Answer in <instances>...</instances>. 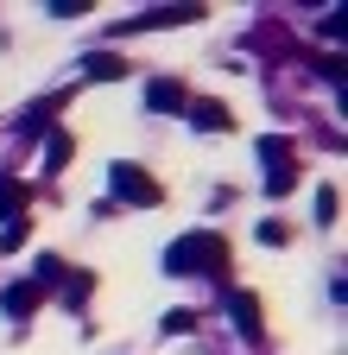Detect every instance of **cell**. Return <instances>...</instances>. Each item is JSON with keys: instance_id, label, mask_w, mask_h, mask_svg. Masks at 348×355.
I'll use <instances>...</instances> for the list:
<instances>
[{"instance_id": "cell-1", "label": "cell", "mask_w": 348, "mask_h": 355, "mask_svg": "<svg viewBox=\"0 0 348 355\" xmlns=\"http://www.w3.org/2000/svg\"><path fill=\"white\" fill-rule=\"evenodd\" d=\"M165 273H228V241L215 229H190L165 248Z\"/></svg>"}, {"instance_id": "cell-2", "label": "cell", "mask_w": 348, "mask_h": 355, "mask_svg": "<svg viewBox=\"0 0 348 355\" xmlns=\"http://www.w3.org/2000/svg\"><path fill=\"white\" fill-rule=\"evenodd\" d=\"M108 184H114L120 203H134V209H158V203H165V184H158L146 165H134V159H120V165L108 171Z\"/></svg>"}, {"instance_id": "cell-3", "label": "cell", "mask_w": 348, "mask_h": 355, "mask_svg": "<svg viewBox=\"0 0 348 355\" xmlns=\"http://www.w3.org/2000/svg\"><path fill=\"white\" fill-rule=\"evenodd\" d=\"M259 159H266V191H273V197H285V191L297 184L291 140H285V133H266V140H259Z\"/></svg>"}, {"instance_id": "cell-4", "label": "cell", "mask_w": 348, "mask_h": 355, "mask_svg": "<svg viewBox=\"0 0 348 355\" xmlns=\"http://www.w3.org/2000/svg\"><path fill=\"white\" fill-rule=\"evenodd\" d=\"M146 108H152V114H165V108L178 114V108H190V96H184L178 76H152V83H146Z\"/></svg>"}, {"instance_id": "cell-5", "label": "cell", "mask_w": 348, "mask_h": 355, "mask_svg": "<svg viewBox=\"0 0 348 355\" xmlns=\"http://www.w3.org/2000/svg\"><path fill=\"white\" fill-rule=\"evenodd\" d=\"M190 19H203V7H152V13H140L127 32H158V26H190Z\"/></svg>"}, {"instance_id": "cell-6", "label": "cell", "mask_w": 348, "mask_h": 355, "mask_svg": "<svg viewBox=\"0 0 348 355\" xmlns=\"http://www.w3.org/2000/svg\"><path fill=\"white\" fill-rule=\"evenodd\" d=\"M19 216H26V184H19V171H0V229Z\"/></svg>"}, {"instance_id": "cell-7", "label": "cell", "mask_w": 348, "mask_h": 355, "mask_svg": "<svg viewBox=\"0 0 348 355\" xmlns=\"http://www.w3.org/2000/svg\"><path fill=\"white\" fill-rule=\"evenodd\" d=\"M228 311H235V330L247 343H259V298L253 292H228Z\"/></svg>"}, {"instance_id": "cell-8", "label": "cell", "mask_w": 348, "mask_h": 355, "mask_svg": "<svg viewBox=\"0 0 348 355\" xmlns=\"http://www.w3.org/2000/svg\"><path fill=\"white\" fill-rule=\"evenodd\" d=\"M38 304H45V292H38L32 279H26V286H7V292H0V311H7V318H32Z\"/></svg>"}, {"instance_id": "cell-9", "label": "cell", "mask_w": 348, "mask_h": 355, "mask_svg": "<svg viewBox=\"0 0 348 355\" xmlns=\"http://www.w3.org/2000/svg\"><path fill=\"white\" fill-rule=\"evenodd\" d=\"M190 127H196V133H228L235 114H228L222 102H190Z\"/></svg>"}, {"instance_id": "cell-10", "label": "cell", "mask_w": 348, "mask_h": 355, "mask_svg": "<svg viewBox=\"0 0 348 355\" xmlns=\"http://www.w3.org/2000/svg\"><path fill=\"white\" fill-rule=\"evenodd\" d=\"M82 76L114 83V76H127V58H120V51H89V58H82Z\"/></svg>"}, {"instance_id": "cell-11", "label": "cell", "mask_w": 348, "mask_h": 355, "mask_svg": "<svg viewBox=\"0 0 348 355\" xmlns=\"http://www.w3.org/2000/svg\"><path fill=\"white\" fill-rule=\"evenodd\" d=\"M70 153H76V146H70V133H64V127H51V140H45V171H64V165H70Z\"/></svg>"}, {"instance_id": "cell-12", "label": "cell", "mask_w": 348, "mask_h": 355, "mask_svg": "<svg viewBox=\"0 0 348 355\" xmlns=\"http://www.w3.org/2000/svg\"><path fill=\"white\" fill-rule=\"evenodd\" d=\"M57 279H64V260H57V254H38V279H32V286L45 292V286H57Z\"/></svg>"}, {"instance_id": "cell-13", "label": "cell", "mask_w": 348, "mask_h": 355, "mask_svg": "<svg viewBox=\"0 0 348 355\" xmlns=\"http://www.w3.org/2000/svg\"><path fill=\"white\" fill-rule=\"evenodd\" d=\"M190 330H196V311H184V304L165 311V336H190Z\"/></svg>"}, {"instance_id": "cell-14", "label": "cell", "mask_w": 348, "mask_h": 355, "mask_svg": "<svg viewBox=\"0 0 348 355\" xmlns=\"http://www.w3.org/2000/svg\"><path fill=\"white\" fill-rule=\"evenodd\" d=\"M26 235H32V222H26V216H19V222H7V229H0V248H7V254H13V248H19V241H26Z\"/></svg>"}, {"instance_id": "cell-15", "label": "cell", "mask_w": 348, "mask_h": 355, "mask_svg": "<svg viewBox=\"0 0 348 355\" xmlns=\"http://www.w3.org/2000/svg\"><path fill=\"white\" fill-rule=\"evenodd\" d=\"M317 222H336V191H329V184L317 191Z\"/></svg>"}, {"instance_id": "cell-16", "label": "cell", "mask_w": 348, "mask_h": 355, "mask_svg": "<svg viewBox=\"0 0 348 355\" xmlns=\"http://www.w3.org/2000/svg\"><path fill=\"white\" fill-rule=\"evenodd\" d=\"M51 13L57 19H76V13H89V0H51Z\"/></svg>"}]
</instances>
